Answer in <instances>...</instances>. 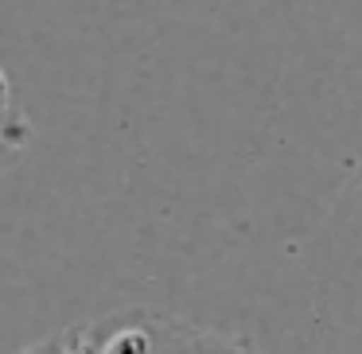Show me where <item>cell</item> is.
I'll return each mask as SVG.
<instances>
[{"mask_svg": "<svg viewBox=\"0 0 362 354\" xmlns=\"http://www.w3.org/2000/svg\"><path fill=\"white\" fill-rule=\"evenodd\" d=\"M20 354H71V331H63V335H55V338H43V343L28 346V350H20Z\"/></svg>", "mask_w": 362, "mask_h": 354, "instance_id": "cell-2", "label": "cell"}, {"mask_svg": "<svg viewBox=\"0 0 362 354\" xmlns=\"http://www.w3.org/2000/svg\"><path fill=\"white\" fill-rule=\"evenodd\" d=\"M195 354H257L250 350L245 343H238V338L230 335H218V331H199V343H195Z\"/></svg>", "mask_w": 362, "mask_h": 354, "instance_id": "cell-1", "label": "cell"}]
</instances>
